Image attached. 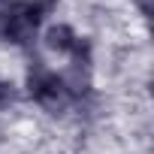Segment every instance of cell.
I'll return each instance as SVG.
<instances>
[{
    "mask_svg": "<svg viewBox=\"0 0 154 154\" xmlns=\"http://www.w3.org/2000/svg\"><path fill=\"white\" fill-rule=\"evenodd\" d=\"M133 6H136V12L148 21L151 18V12H154V3H151V0H133Z\"/></svg>",
    "mask_w": 154,
    "mask_h": 154,
    "instance_id": "obj_5",
    "label": "cell"
},
{
    "mask_svg": "<svg viewBox=\"0 0 154 154\" xmlns=\"http://www.w3.org/2000/svg\"><path fill=\"white\" fill-rule=\"evenodd\" d=\"M18 97H21V91L12 85V82H6V79H0V112H6V109H12L15 103H18Z\"/></svg>",
    "mask_w": 154,
    "mask_h": 154,
    "instance_id": "obj_4",
    "label": "cell"
},
{
    "mask_svg": "<svg viewBox=\"0 0 154 154\" xmlns=\"http://www.w3.org/2000/svg\"><path fill=\"white\" fill-rule=\"evenodd\" d=\"M24 88H27V97H30L39 109H45V112H51V115H57V112H63V109L69 106L63 75H60L57 69L45 66L42 60H33V63H30L27 79H24Z\"/></svg>",
    "mask_w": 154,
    "mask_h": 154,
    "instance_id": "obj_2",
    "label": "cell"
},
{
    "mask_svg": "<svg viewBox=\"0 0 154 154\" xmlns=\"http://www.w3.org/2000/svg\"><path fill=\"white\" fill-rule=\"evenodd\" d=\"M42 42L51 54H60V57H69V51L75 48V42H79V33L72 30V24H63V21H54L45 27L42 33Z\"/></svg>",
    "mask_w": 154,
    "mask_h": 154,
    "instance_id": "obj_3",
    "label": "cell"
},
{
    "mask_svg": "<svg viewBox=\"0 0 154 154\" xmlns=\"http://www.w3.org/2000/svg\"><path fill=\"white\" fill-rule=\"evenodd\" d=\"M60 0H12L0 9V39L15 45V48H27L39 27L48 21V15L57 9Z\"/></svg>",
    "mask_w": 154,
    "mask_h": 154,
    "instance_id": "obj_1",
    "label": "cell"
}]
</instances>
